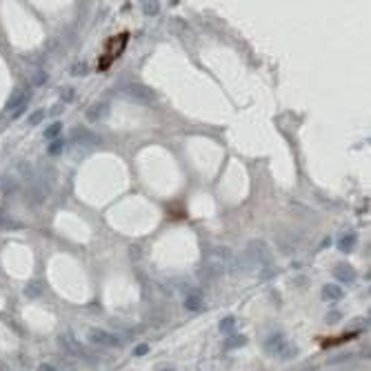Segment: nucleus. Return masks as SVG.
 Here are the masks:
<instances>
[{"label":"nucleus","mask_w":371,"mask_h":371,"mask_svg":"<svg viewBox=\"0 0 371 371\" xmlns=\"http://www.w3.org/2000/svg\"><path fill=\"white\" fill-rule=\"evenodd\" d=\"M233 265V251L229 247H213L211 251L205 256V267H202V271H205L207 278H218L225 271H229Z\"/></svg>","instance_id":"obj_1"},{"label":"nucleus","mask_w":371,"mask_h":371,"mask_svg":"<svg viewBox=\"0 0 371 371\" xmlns=\"http://www.w3.org/2000/svg\"><path fill=\"white\" fill-rule=\"evenodd\" d=\"M125 93H127V98L136 100V103H151L153 100V91L145 85H129V87H125Z\"/></svg>","instance_id":"obj_2"},{"label":"nucleus","mask_w":371,"mask_h":371,"mask_svg":"<svg viewBox=\"0 0 371 371\" xmlns=\"http://www.w3.org/2000/svg\"><path fill=\"white\" fill-rule=\"evenodd\" d=\"M89 342L93 345H105V347H116L118 345V338L105 329H91L89 331Z\"/></svg>","instance_id":"obj_3"},{"label":"nucleus","mask_w":371,"mask_h":371,"mask_svg":"<svg viewBox=\"0 0 371 371\" xmlns=\"http://www.w3.org/2000/svg\"><path fill=\"white\" fill-rule=\"evenodd\" d=\"M109 116V105L107 103H96L89 107V111H87V120H91V123H98V120H105Z\"/></svg>","instance_id":"obj_4"},{"label":"nucleus","mask_w":371,"mask_h":371,"mask_svg":"<svg viewBox=\"0 0 371 371\" xmlns=\"http://www.w3.org/2000/svg\"><path fill=\"white\" fill-rule=\"evenodd\" d=\"M334 276L338 280H342V282H354L356 271H354V267H349V265H336Z\"/></svg>","instance_id":"obj_5"},{"label":"nucleus","mask_w":371,"mask_h":371,"mask_svg":"<svg viewBox=\"0 0 371 371\" xmlns=\"http://www.w3.org/2000/svg\"><path fill=\"white\" fill-rule=\"evenodd\" d=\"M342 296H345V291H342L338 285H325V287H322V298H325V300L336 302V300H340Z\"/></svg>","instance_id":"obj_6"},{"label":"nucleus","mask_w":371,"mask_h":371,"mask_svg":"<svg viewBox=\"0 0 371 371\" xmlns=\"http://www.w3.org/2000/svg\"><path fill=\"white\" fill-rule=\"evenodd\" d=\"M265 347H267V352H269V354H278L280 349L285 347V338H282L280 334H278V336H271V338L267 340V345H265Z\"/></svg>","instance_id":"obj_7"},{"label":"nucleus","mask_w":371,"mask_h":371,"mask_svg":"<svg viewBox=\"0 0 371 371\" xmlns=\"http://www.w3.org/2000/svg\"><path fill=\"white\" fill-rule=\"evenodd\" d=\"M185 307L189 309V311H198V309L202 307V298L198 294H189L187 300H185Z\"/></svg>","instance_id":"obj_8"},{"label":"nucleus","mask_w":371,"mask_h":371,"mask_svg":"<svg viewBox=\"0 0 371 371\" xmlns=\"http://www.w3.org/2000/svg\"><path fill=\"white\" fill-rule=\"evenodd\" d=\"M236 329V318L233 316H227V318H222V322H220V331L222 334H231Z\"/></svg>","instance_id":"obj_9"},{"label":"nucleus","mask_w":371,"mask_h":371,"mask_svg":"<svg viewBox=\"0 0 371 371\" xmlns=\"http://www.w3.org/2000/svg\"><path fill=\"white\" fill-rule=\"evenodd\" d=\"M356 245V233H349V236H345V238L340 240V251H349Z\"/></svg>","instance_id":"obj_10"},{"label":"nucleus","mask_w":371,"mask_h":371,"mask_svg":"<svg viewBox=\"0 0 371 371\" xmlns=\"http://www.w3.org/2000/svg\"><path fill=\"white\" fill-rule=\"evenodd\" d=\"M60 129H63V125H60V123H53V125H49V127H47V129H45V138H47V140L56 138L58 133H60Z\"/></svg>","instance_id":"obj_11"},{"label":"nucleus","mask_w":371,"mask_h":371,"mask_svg":"<svg viewBox=\"0 0 371 371\" xmlns=\"http://www.w3.org/2000/svg\"><path fill=\"white\" fill-rule=\"evenodd\" d=\"M143 11L147 13V16H156V13L160 11V3H151V0H149V3L143 5Z\"/></svg>","instance_id":"obj_12"},{"label":"nucleus","mask_w":371,"mask_h":371,"mask_svg":"<svg viewBox=\"0 0 371 371\" xmlns=\"http://www.w3.org/2000/svg\"><path fill=\"white\" fill-rule=\"evenodd\" d=\"M76 140H78V143H91V145H93V143H98V138H96V136H91L89 131L76 133Z\"/></svg>","instance_id":"obj_13"},{"label":"nucleus","mask_w":371,"mask_h":371,"mask_svg":"<svg viewBox=\"0 0 371 371\" xmlns=\"http://www.w3.org/2000/svg\"><path fill=\"white\" fill-rule=\"evenodd\" d=\"M23 98H25V93L18 89V91H16V93H13V96H11V100H9V103H7V109H16V105H18V103H20V100H23Z\"/></svg>","instance_id":"obj_14"},{"label":"nucleus","mask_w":371,"mask_h":371,"mask_svg":"<svg viewBox=\"0 0 371 371\" xmlns=\"http://www.w3.org/2000/svg\"><path fill=\"white\" fill-rule=\"evenodd\" d=\"M245 345V336H236V338H231L225 345V349H236V347H242Z\"/></svg>","instance_id":"obj_15"},{"label":"nucleus","mask_w":371,"mask_h":371,"mask_svg":"<svg viewBox=\"0 0 371 371\" xmlns=\"http://www.w3.org/2000/svg\"><path fill=\"white\" fill-rule=\"evenodd\" d=\"M87 73V65L85 63H76L71 67V76H85Z\"/></svg>","instance_id":"obj_16"},{"label":"nucleus","mask_w":371,"mask_h":371,"mask_svg":"<svg viewBox=\"0 0 371 371\" xmlns=\"http://www.w3.org/2000/svg\"><path fill=\"white\" fill-rule=\"evenodd\" d=\"M43 118H45V111H43V109L33 111L31 116H29V125H38V123H40V120H43Z\"/></svg>","instance_id":"obj_17"},{"label":"nucleus","mask_w":371,"mask_h":371,"mask_svg":"<svg viewBox=\"0 0 371 371\" xmlns=\"http://www.w3.org/2000/svg\"><path fill=\"white\" fill-rule=\"evenodd\" d=\"M60 151H63V143H60V140H56V143H51V147H49V153H51V156H58Z\"/></svg>","instance_id":"obj_18"},{"label":"nucleus","mask_w":371,"mask_h":371,"mask_svg":"<svg viewBox=\"0 0 371 371\" xmlns=\"http://www.w3.org/2000/svg\"><path fill=\"white\" fill-rule=\"evenodd\" d=\"M63 100H65V103H71V100H73V89L63 91Z\"/></svg>","instance_id":"obj_19"},{"label":"nucleus","mask_w":371,"mask_h":371,"mask_svg":"<svg viewBox=\"0 0 371 371\" xmlns=\"http://www.w3.org/2000/svg\"><path fill=\"white\" fill-rule=\"evenodd\" d=\"M133 354H136V356H145V354H147V345H140V347H138Z\"/></svg>","instance_id":"obj_20"},{"label":"nucleus","mask_w":371,"mask_h":371,"mask_svg":"<svg viewBox=\"0 0 371 371\" xmlns=\"http://www.w3.org/2000/svg\"><path fill=\"white\" fill-rule=\"evenodd\" d=\"M27 294H31V296H38L40 294V289L36 285H31V289H27Z\"/></svg>","instance_id":"obj_21"},{"label":"nucleus","mask_w":371,"mask_h":371,"mask_svg":"<svg viewBox=\"0 0 371 371\" xmlns=\"http://www.w3.org/2000/svg\"><path fill=\"white\" fill-rule=\"evenodd\" d=\"M38 371H56V369H53L51 365H40V369H38Z\"/></svg>","instance_id":"obj_22"},{"label":"nucleus","mask_w":371,"mask_h":371,"mask_svg":"<svg viewBox=\"0 0 371 371\" xmlns=\"http://www.w3.org/2000/svg\"><path fill=\"white\" fill-rule=\"evenodd\" d=\"M158 371H173V369H167V367H160Z\"/></svg>","instance_id":"obj_23"}]
</instances>
